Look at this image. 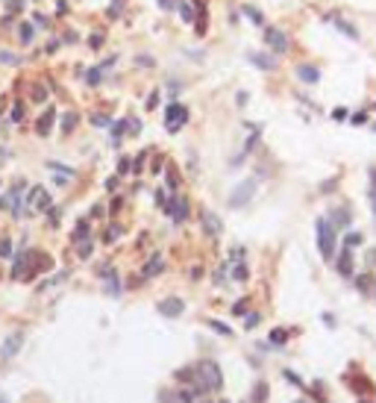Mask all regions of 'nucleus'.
I'll use <instances>...</instances> for the list:
<instances>
[{
	"instance_id": "f704fd0d",
	"label": "nucleus",
	"mask_w": 376,
	"mask_h": 403,
	"mask_svg": "<svg viewBox=\"0 0 376 403\" xmlns=\"http://www.w3.org/2000/svg\"><path fill=\"white\" fill-rule=\"evenodd\" d=\"M24 118V103H15L12 106V121H21Z\"/></svg>"
},
{
	"instance_id": "c03bdc74",
	"label": "nucleus",
	"mask_w": 376,
	"mask_h": 403,
	"mask_svg": "<svg viewBox=\"0 0 376 403\" xmlns=\"http://www.w3.org/2000/svg\"><path fill=\"white\" fill-rule=\"evenodd\" d=\"M244 309H247V300H238V303H235V306H232V312H235V315H241V312H244Z\"/></svg>"
},
{
	"instance_id": "20e7f679",
	"label": "nucleus",
	"mask_w": 376,
	"mask_h": 403,
	"mask_svg": "<svg viewBox=\"0 0 376 403\" xmlns=\"http://www.w3.org/2000/svg\"><path fill=\"white\" fill-rule=\"evenodd\" d=\"M253 194H256V180L250 177V180H241L235 188H232V194H229V206L232 209H244L250 200H253Z\"/></svg>"
},
{
	"instance_id": "4be33fe9",
	"label": "nucleus",
	"mask_w": 376,
	"mask_h": 403,
	"mask_svg": "<svg viewBox=\"0 0 376 403\" xmlns=\"http://www.w3.org/2000/svg\"><path fill=\"white\" fill-rule=\"evenodd\" d=\"M244 15H247V18H250V21H253L256 27H259V24H265V15H262V12H259L256 6H244Z\"/></svg>"
},
{
	"instance_id": "7c9ffc66",
	"label": "nucleus",
	"mask_w": 376,
	"mask_h": 403,
	"mask_svg": "<svg viewBox=\"0 0 376 403\" xmlns=\"http://www.w3.org/2000/svg\"><path fill=\"white\" fill-rule=\"evenodd\" d=\"M371 203H374V215H376V168H371Z\"/></svg>"
},
{
	"instance_id": "473e14b6",
	"label": "nucleus",
	"mask_w": 376,
	"mask_h": 403,
	"mask_svg": "<svg viewBox=\"0 0 376 403\" xmlns=\"http://www.w3.org/2000/svg\"><path fill=\"white\" fill-rule=\"evenodd\" d=\"M347 247H356V244H362V236L359 233H347V242H344Z\"/></svg>"
},
{
	"instance_id": "393cba45",
	"label": "nucleus",
	"mask_w": 376,
	"mask_h": 403,
	"mask_svg": "<svg viewBox=\"0 0 376 403\" xmlns=\"http://www.w3.org/2000/svg\"><path fill=\"white\" fill-rule=\"evenodd\" d=\"M247 277H250V271H247V265H244V262H238V265L232 268V280H238V283H244Z\"/></svg>"
},
{
	"instance_id": "3c124183",
	"label": "nucleus",
	"mask_w": 376,
	"mask_h": 403,
	"mask_svg": "<svg viewBox=\"0 0 376 403\" xmlns=\"http://www.w3.org/2000/svg\"><path fill=\"white\" fill-rule=\"evenodd\" d=\"M221 403H229V401H221Z\"/></svg>"
},
{
	"instance_id": "dca6fc26",
	"label": "nucleus",
	"mask_w": 376,
	"mask_h": 403,
	"mask_svg": "<svg viewBox=\"0 0 376 403\" xmlns=\"http://www.w3.org/2000/svg\"><path fill=\"white\" fill-rule=\"evenodd\" d=\"M53 118H56V109H47V112L38 118L35 133H38V135H47V133H50V127H53Z\"/></svg>"
},
{
	"instance_id": "58836bf2",
	"label": "nucleus",
	"mask_w": 376,
	"mask_h": 403,
	"mask_svg": "<svg viewBox=\"0 0 376 403\" xmlns=\"http://www.w3.org/2000/svg\"><path fill=\"white\" fill-rule=\"evenodd\" d=\"M332 118L335 121H347V109H332Z\"/></svg>"
},
{
	"instance_id": "4468645a",
	"label": "nucleus",
	"mask_w": 376,
	"mask_h": 403,
	"mask_svg": "<svg viewBox=\"0 0 376 403\" xmlns=\"http://www.w3.org/2000/svg\"><path fill=\"white\" fill-rule=\"evenodd\" d=\"M297 77H300L303 82H309V85H318V82H321V71H318L315 65H297Z\"/></svg>"
},
{
	"instance_id": "b1692460",
	"label": "nucleus",
	"mask_w": 376,
	"mask_h": 403,
	"mask_svg": "<svg viewBox=\"0 0 376 403\" xmlns=\"http://www.w3.org/2000/svg\"><path fill=\"white\" fill-rule=\"evenodd\" d=\"M24 59L18 53H9V50H0V65H21Z\"/></svg>"
},
{
	"instance_id": "2eb2a0df",
	"label": "nucleus",
	"mask_w": 376,
	"mask_h": 403,
	"mask_svg": "<svg viewBox=\"0 0 376 403\" xmlns=\"http://www.w3.org/2000/svg\"><path fill=\"white\" fill-rule=\"evenodd\" d=\"M326 21H332V24H335V27H338V29H341V32H344L347 38H353V41L359 38V29H356V27H353L350 21H344V18H338V15H329Z\"/></svg>"
},
{
	"instance_id": "9d476101",
	"label": "nucleus",
	"mask_w": 376,
	"mask_h": 403,
	"mask_svg": "<svg viewBox=\"0 0 376 403\" xmlns=\"http://www.w3.org/2000/svg\"><path fill=\"white\" fill-rule=\"evenodd\" d=\"M165 271V259H162V253H153L147 262H144V268H141V274L147 277V280H153V277H159Z\"/></svg>"
},
{
	"instance_id": "49530a36",
	"label": "nucleus",
	"mask_w": 376,
	"mask_h": 403,
	"mask_svg": "<svg viewBox=\"0 0 376 403\" xmlns=\"http://www.w3.org/2000/svg\"><path fill=\"white\" fill-rule=\"evenodd\" d=\"M44 97H47V94H44V88H35V91H32V100H38V103H41Z\"/></svg>"
},
{
	"instance_id": "a18cd8bd",
	"label": "nucleus",
	"mask_w": 376,
	"mask_h": 403,
	"mask_svg": "<svg viewBox=\"0 0 376 403\" xmlns=\"http://www.w3.org/2000/svg\"><path fill=\"white\" fill-rule=\"evenodd\" d=\"M159 3V9H174L176 6V0H156Z\"/></svg>"
},
{
	"instance_id": "c85d7f7f",
	"label": "nucleus",
	"mask_w": 376,
	"mask_h": 403,
	"mask_svg": "<svg viewBox=\"0 0 376 403\" xmlns=\"http://www.w3.org/2000/svg\"><path fill=\"white\" fill-rule=\"evenodd\" d=\"M209 327H212L215 333H221V336H232V330H229L226 324H221V321H209Z\"/></svg>"
},
{
	"instance_id": "6e6552de",
	"label": "nucleus",
	"mask_w": 376,
	"mask_h": 403,
	"mask_svg": "<svg viewBox=\"0 0 376 403\" xmlns=\"http://www.w3.org/2000/svg\"><path fill=\"white\" fill-rule=\"evenodd\" d=\"M335 268H338L341 277H347V280L353 277V247H347V244L341 247V256L335 259Z\"/></svg>"
},
{
	"instance_id": "f8f14e48",
	"label": "nucleus",
	"mask_w": 376,
	"mask_h": 403,
	"mask_svg": "<svg viewBox=\"0 0 376 403\" xmlns=\"http://www.w3.org/2000/svg\"><path fill=\"white\" fill-rule=\"evenodd\" d=\"M200 218H203V230H206L209 236H221V230H224V227H221V218H218L215 212L203 209V212H200Z\"/></svg>"
},
{
	"instance_id": "a878e982",
	"label": "nucleus",
	"mask_w": 376,
	"mask_h": 403,
	"mask_svg": "<svg viewBox=\"0 0 376 403\" xmlns=\"http://www.w3.org/2000/svg\"><path fill=\"white\" fill-rule=\"evenodd\" d=\"M103 41H106V38H103V32H91V35H88V47H91V50H100V47H103Z\"/></svg>"
},
{
	"instance_id": "864d4df0",
	"label": "nucleus",
	"mask_w": 376,
	"mask_h": 403,
	"mask_svg": "<svg viewBox=\"0 0 376 403\" xmlns=\"http://www.w3.org/2000/svg\"><path fill=\"white\" fill-rule=\"evenodd\" d=\"M362 403H365V401H362Z\"/></svg>"
},
{
	"instance_id": "f03ea898",
	"label": "nucleus",
	"mask_w": 376,
	"mask_h": 403,
	"mask_svg": "<svg viewBox=\"0 0 376 403\" xmlns=\"http://www.w3.org/2000/svg\"><path fill=\"white\" fill-rule=\"evenodd\" d=\"M315 236H318V250H321V256L329 262V259L335 256V227H332V221H329V218H318Z\"/></svg>"
},
{
	"instance_id": "9b49d317",
	"label": "nucleus",
	"mask_w": 376,
	"mask_h": 403,
	"mask_svg": "<svg viewBox=\"0 0 376 403\" xmlns=\"http://www.w3.org/2000/svg\"><path fill=\"white\" fill-rule=\"evenodd\" d=\"M182 309H185V303H182L179 297H168V300H162V303H159V312H162L165 318H179V315H182Z\"/></svg>"
},
{
	"instance_id": "5701e85b",
	"label": "nucleus",
	"mask_w": 376,
	"mask_h": 403,
	"mask_svg": "<svg viewBox=\"0 0 376 403\" xmlns=\"http://www.w3.org/2000/svg\"><path fill=\"white\" fill-rule=\"evenodd\" d=\"M124 130H126V121H118V124H112V144H121V138H124Z\"/></svg>"
},
{
	"instance_id": "c9c22d12",
	"label": "nucleus",
	"mask_w": 376,
	"mask_h": 403,
	"mask_svg": "<svg viewBox=\"0 0 376 403\" xmlns=\"http://www.w3.org/2000/svg\"><path fill=\"white\" fill-rule=\"evenodd\" d=\"M156 103H159V88L150 91V97H147V109H156Z\"/></svg>"
},
{
	"instance_id": "72a5a7b5",
	"label": "nucleus",
	"mask_w": 376,
	"mask_h": 403,
	"mask_svg": "<svg viewBox=\"0 0 376 403\" xmlns=\"http://www.w3.org/2000/svg\"><path fill=\"white\" fill-rule=\"evenodd\" d=\"M259 321H262V315H256V312H250V315H247V321H244V327H247V330H253V327H256Z\"/></svg>"
},
{
	"instance_id": "1a4fd4ad",
	"label": "nucleus",
	"mask_w": 376,
	"mask_h": 403,
	"mask_svg": "<svg viewBox=\"0 0 376 403\" xmlns=\"http://www.w3.org/2000/svg\"><path fill=\"white\" fill-rule=\"evenodd\" d=\"M21 345H24V333H12V336L3 342V348H0V359H12V356L21 350Z\"/></svg>"
},
{
	"instance_id": "423d86ee",
	"label": "nucleus",
	"mask_w": 376,
	"mask_h": 403,
	"mask_svg": "<svg viewBox=\"0 0 376 403\" xmlns=\"http://www.w3.org/2000/svg\"><path fill=\"white\" fill-rule=\"evenodd\" d=\"M265 41H268V47H274L276 53H285L291 44H288V35L279 29V27H268L265 29Z\"/></svg>"
},
{
	"instance_id": "ea45409f",
	"label": "nucleus",
	"mask_w": 376,
	"mask_h": 403,
	"mask_svg": "<svg viewBox=\"0 0 376 403\" xmlns=\"http://www.w3.org/2000/svg\"><path fill=\"white\" fill-rule=\"evenodd\" d=\"M126 171H129V159H126V156H124V159H121V162H118V174H126Z\"/></svg>"
},
{
	"instance_id": "7ed1b4c3",
	"label": "nucleus",
	"mask_w": 376,
	"mask_h": 403,
	"mask_svg": "<svg viewBox=\"0 0 376 403\" xmlns=\"http://www.w3.org/2000/svg\"><path fill=\"white\" fill-rule=\"evenodd\" d=\"M182 124H188V106H182V103H168V106H165V130H168V133H179Z\"/></svg>"
},
{
	"instance_id": "a19ab883",
	"label": "nucleus",
	"mask_w": 376,
	"mask_h": 403,
	"mask_svg": "<svg viewBox=\"0 0 376 403\" xmlns=\"http://www.w3.org/2000/svg\"><path fill=\"white\" fill-rule=\"evenodd\" d=\"M265 389H268V386H265V383H259V386H256V401H265V395H268V392H265Z\"/></svg>"
},
{
	"instance_id": "a211bd4d",
	"label": "nucleus",
	"mask_w": 376,
	"mask_h": 403,
	"mask_svg": "<svg viewBox=\"0 0 376 403\" xmlns=\"http://www.w3.org/2000/svg\"><path fill=\"white\" fill-rule=\"evenodd\" d=\"M18 35H21V44H24V47H26V44H32V35H35L32 24H21V27H18Z\"/></svg>"
},
{
	"instance_id": "79ce46f5",
	"label": "nucleus",
	"mask_w": 376,
	"mask_h": 403,
	"mask_svg": "<svg viewBox=\"0 0 376 403\" xmlns=\"http://www.w3.org/2000/svg\"><path fill=\"white\" fill-rule=\"evenodd\" d=\"M12 250H9V239H0V256H9Z\"/></svg>"
},
{
	"instance_id": "c756f323",
	"label": "nucleus",
	"mask_w": 376,
	"mask_h": 403,
	"mask_svg": "<svg viewBox=\"0 0 376 403\" xmlns=\"http://www.w3.org/2000/svg\"><path fill=\"white\" fill-rule=\"evenodd\" d=\"M271 342H274V345H285V342H288V333H285V330H274V333H271Z\"/></svg>"
},
{
	"instance_id": "de8ad7c7",
	"label": "nucleus",
	"mask_w": 376,
	"mask_h": 403,
	"mask_svg": "<svg viewBox=\"0 0 376 403\" xmlns=\"http://www.w3.org/2000/svg\"><path fill=\"white\" fill-rule=\"evenodd\" d=\"M32 18H35V27H44V24H47V15H32Z\"/></svg>"
},
{
	"instance_id": "f3484780",
	"label": "nucleus",
	"mask_w": 376,
	"mask_h": 403,
	"mask_svg": "<svg viewBox=\"0 0 376 403\" xmlns=\"http://www.w3.org/2000/svg\"><path fill=\"white\" fill-rule=\"evenodd\" d=\"M374 286H376V280H374V274L368 271V274H362L359 280H356V289L362 292V295H371L374 292Z\"/></svg>"
},
{
	"instance_id": "2f4dec72",
	"label": "nucleus",
	"mask_w": 376,
	"mask_h": 403,
	"mask_svg": "<svg viewBox=\"0 0 376 403\" xmlns=\"http://www.w3.org/2000/svg\"><path fill=\"white\" fill-rule=\"evenodd\" d=\"M74 124H76V115H65V121H62V130H65V133H71V130H74Z\"/></svg>"
},
{
	"instance_id": "8fccbe9b",
	"label": "nucleus",
	"mask_w": 376,
	"mask_h": 403,
	"mask_svg": "<svg viewBox=\"0 0 376 403\" xmlns=\"http://www.w3.org/2000/svg\"><path fill=\"white\" fill-rule=\"evenodd\" d=\"M0 403H9V401H6V398H0Z\"/></svg>"
},
{
	"instance_id": "412c9836",
	"label": "nucleus",
	"mask_w": 376,
	"mask_h": 403,
	"mask_svg": "<svg viewBox=\"0 0 376 403\" xmlns=\"http://www.w3.org/2000/svg\"><path fill=\"white\" fill-rule=\"evenodd\" d=\"M179 15H182V21H185V24H194V15H197V12H194V6H191V3H179Z\"/></svg>"
},
{
	"instance_id": "ddd939ff",
	"label": "nucleus",
	"mask_w": 376,
	"mask_h": 403,
	"mask_svg": "<svg viewBox=\"0 0 376 403\" xmlns=\"http://www.w3.org/2000/svg\"><path fill=\"white\" fill-rule=\"evenodd\" d=\"M247 59H250L256 68H262V71H274V68H276V59L268 56V53H256V50H253V53H247Z\"/></svg>"
},
{
	"instance_id": "39448f33",
	"label": "nucleus",
	"mask_w": 376,
	"mask_h": 403,
	"mask_svg": "<svg viewBox=\"0 0 376 403\" xmlns=\"http://www.w3.org/2000/svg\"><path fill=\"white\" fill-rule=\"evenodd\" d=\"M24 206L35 209V212H47V209L53 206V200H50V194H47L41 186H32V188H29V194H26V200H24Z\"/></svg>"
},
{
	"instance_id": "37998d69",
	"label": "nucleus",
	"mask_w": 376,
	"mask_h": 403,
	"mask_svg": "<svg viewBox=\"0 0 376 403\" xmlns=\"http://www.w3.org/2000/svg\"><path fill=\"white\" fill-rule=\"evenodd\" d=\"M76 41V32L71 29V32H65V38H62V44H74Z\"/></svg>"
},
{
	"instance_id": "cd10ccee",
	"label": "nucleus",
	"mask_w": 376,
	"mask_h": 403,
	"mask_svg": "<svg viewBox=\"0 0 376 403\" xmlns=\"http://www.w3.org/2000/svg\"><path fill=\"white\" fill-rule=\"evenodd\" d=\"M135 65H138V68H153V65H156V59H153V56H147V53H144V56L138 53V56H135Z\"/></svg>"
},
{
	"instance_id": "603ef678",
	"label": "nucleus",
	"mask_w": 376,
	"mask_h": 403,
	"mask_svg": "<svg viewBox=\"0 0 376 403\" xmlns=\"http://www.w3.org/2000/svg\"><path fill=\"white\" fill-rule=\"evenodd\" d=\"M297 403H306V401H297Z\"/></svg>"
},
{
	"instance_id": "bb28decb",
	"label": "nucleus",
	"mask_w": 376,
	"mask_h": 403,
	"mask_svg": "<svg viewBox=\"0 0 376 403\" xmlns=\"http://www.w3.org/2000/svg\"><path fill=\"white\" fill-rule=\"evenodd\" d=\"M100 77H103V68L97 65V68H91L88 74H85V80H88V85H97L100 82Z\"/></svg>"
},
{
	"instance_id": "aec40b11",
	"label": "nucleus",
	"mask_w": 376,
	"mask_h": 403,
	"mask_svg": "<svg viewBox=\"0 0 376 403\" xmlns=\"http://www.w3.org/2000/svg\"><path fill=\"white\" fill-rule=\"evenodd\" d=\"M91 250H94V242H91V239H82V242H79V247H76V256H79V259H88V256H91Z\"/></svg>"
},
{
	"instance_id": "0eeeda50",
	"label": "nucleus",
	"mask_w": 376,
	"mask_h": 403,
	"mask_svg": "<svg viewBox=\"0 0 376 403\" xmlns=\"http://www.w3.org/2000/svg\"><path fill=\"white\" fill-rule=\"evenodd\" d=\"M188 197H171V206H168V212L165 215H171L176 224H182V221H188Z\"/></svg>"
},
{
	"instance_id": "f257e3e1",
	"label": "nucleus",
	"mask_w": 376,
	"mask_h": 403,
	"mask_svg": "<svg viewBox=\"0 0 376 403\" xmlns=\"http://www.w3.org/2000/svg\"><path fill=\"white\" fill-rule=\"evenodd\" d=\"M194 383H197L200 392H218V389L224 386V374H221L218 362H212V359L200 362V365L194 368Z\"/></svg>"
},
{
	"instance_id": "6ab92c4d",
	"label": "nucleus",
	"mask_w": 376,
	"mask_h": 403,
	"mask_svg": "<svg viewBox=\"0 0 376 403\" xmlns=\"http://www.w3.org/2000/svg\"><path fill=\"white\" fill-rule=\"evenodd\" d=\"M88 233H91V227H88V221H79V227L74 230V236H71V242H82V239H88Z\"/></svg>"
},
{
	"instance_id": "4c0bfd02",
	"label": "nucleus",
	"mask_w": 376,
	"mask_h": 403,
	"mask_svg": "<svg viewBox=\"0 0 376 403\" xmlns=\"http://www.w3.org/2000/svg\"><path fill=\"white\" fill-rule=\"evenodd\" d=\"M141 168H144V153H138V156H135V165H132V171H135V174H141Z\"/></svg>"
},
{
	"instance_id": "e433bc0d",
	"label": "nucleus",
	"mask_w": 376,
	"mask_h": 403,
	"mask_svg": "<svg viewBox=\"0 0 376 403\" xmlns=\"http://www.w3.org/2000/svg\"><path fill=\"white\" fill-rule=\"evenodd\" d=\"M91 124H94V127H106L109 118H106V115H91Z\"/></svg>"
},
{
	"instance_id": "09e8293b",
	"label": "nucleus",
	"mask_w": 376,
	"mask_h": 403,
	"mask_svg": "<svg viewBox=\"0 0 376 403\" xmlns=\"http://www.w3.org/2000/svg\"><path fill=\"white\" fill-rule=\"evenodd\" d=\"M56 47H59V41H50V44L44 47V53H56Z\"/></svg>"
}]
</instances>
